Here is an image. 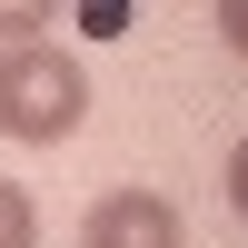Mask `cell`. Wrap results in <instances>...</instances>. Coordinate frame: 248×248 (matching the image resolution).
<instances>
[{"label":"cell","mask_w":248,"mask_h":248,"mask_svg":"<svg viewBox=\"0 0 248 248\" xmlns=\"http://www.w3.org/2000/svg\"><path fill=\"white\" fill-rule=\"evenodd\" d=\"M79 109H90V70H79L70 50H50V40H20V50H0V139H70Z\"/></svg>","instance_id":"1"},{"label":"cell","mask_w":248,"mask_h":248,"mask_svg":"<svg viewBox=\"0 0 248 248\" xmlns=\"http://www.w3.org/2000/svg\"><path fill=\"white\" fill-rule=\"evenodd\" d=\"M79 248H179V209L159 189H109L79 218Z\"/></svg>","instance_id":"2"},{"label":"cell","mask_w":248,"mask_h":248,"mask_svg":"<svg viewBox=\"0 0 248 248\" xmlns=\"http://www.w3.org/2000/svg\"><path fill=\"white\" fill-rule=\"evenodd\" d=\"M0 248H40V209L20 179H0Z\"/></svg>","instance_id":"3"},{"label":"cell","mask_w":248,"mask_h":248,"mask_svg":"<svg viewBox=\"0 0 248 248\" xmlns=\"http://www.w3.org/2000/svg\"><path fill=\"white\" fill-rule=\"evenodd\" d=\"M60 20V0H0V50H20V40H40Z\"/></svg>","instance_id":"4"},{"label":"cell","mask_w":248,"mask_h":248,"mask_svg":"<svg viewBox=\"0 0 248 248\" xmlns=\"http://www.w3.org/2000/svg\"><path fill=\"white\" fill-rule=\"evenodd\" d=\"M79 30H90V40H119V30H129V0H79Z\"/></svg>","instance_id":"5"},{"label":"cell","mask_w":248,"mask_h":248,"mask_svg":"<svg viewBox=\"0 0 248 248\" xmlns=\"http://www.w3.org/2000/svg\"><path fill=\"white\" fill-rule=\"evenodd\" d=\"M218 40H229V50L248 60V0H218Z\"/></svg>","instance_id":"6"},{"label":"cell","mask_w":248,"mask_h":248,"mask_svg":"<svg viewBox=\"0 0 248 248\" xmlns=\"http://www.w3.org/2000/svg\"><path fill=\"white\" fill-rule=\"evenodd\" d=\"M229 209L248 218V139H238V149H229Z\"/></svg>","instance_id":"7"}]
</instances>
